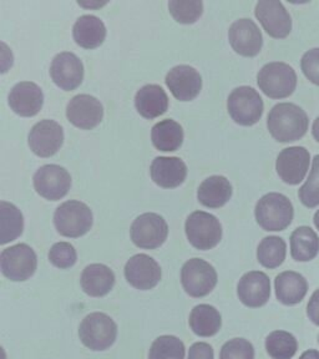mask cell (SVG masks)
I'll return each instance as SVG.
<instances>
[{"label":"cell","instance_id":"cell-1","mask_svg":"<svg viewBox=\"0 0 319 359\" xmlns=\"http://www.w3.org/2000/svg\"><path fill=\"white\" fill-rule=\"evenodd\" d=\"M307 112L292 102H280L272 107L267 118L269 134L278 142L301 140L308 130Z\"/></svg>","mask_w":319,"mask_h":359},{"label":"cell","instance_id":"cell-27","mask_svg":"<svg viewBox=\"0 0 319 359\" xmlns=\"http://www.w3.org/2000/svg\"><path fill=\"white\" fill-rule=\"evenodd\" d=\"M232 197V185L224 176H211L202 182L197 198L203 206L219 208L230 201Z\"/></svg>","mask_w":319,"mask_h":359},{"label":"cell","instance_id":"cell-26","mask_svg":"<svg viewBox=\"0 0 319 359\" xmlns=\"http://www.w3.org/2000/svg\"><path fill=\"white\" fill-rule=\"evenodd\" d=\"M74 40L84 49H95L107 38L105 24L95 15H83L74 24Z\"/></svg>","mask_w":319,"mask_h":359},{"label":"cell","instance_id":"cell-41","mask_svg":"<svg viewBox=\"0 0 319 359\" xmlns=\"http://www.w3.org/2000/svg\"><path fill=\"white\" fill-rule=\"evenodd\" d=\"M307 316L309 320L319 327V288L313 292L307 304Z\"/></svg>","mask_w":319,"mask_h":359},{"label":"cell","instance_id":"cell-8","mask_svg":"<svg viewBox=\"0 0 319 359\" xmlns=\"http://www.w3.org/2000/svg\"><path fill=\"white\" fill-rule=\"evenodd\" d=\"M38 258L33 248L27 243L8 247L0 255V269L8 280H27L35 273Z\"/></svg>","mask_w":319,"mask_h":359},{"label":"cell","instance_id":"cell-29","mask_svg":"<svg viewBox=\"0 0 319 359\" xmlns=\"http://www.w3.org/2000/svg\"><path fill=\"white\" fill-rule=\"evenodd\" d=\"M319 252V237L309 226H299L292 232L291 256L297 262H309Z\"/></svg>","mask_w":319,"mask_h":359},{"label":"cell","instance_id":"cell-30","mask_svg":"<svg viewBox=\"0 0 319 359\" xmlns=\"http://www.w3.org/2000/svg\"><path fill=\"white\" fill-rule=\"evenodd\" d=\"M151 140L160 151H176L184 142V130L175 120L166 118L152 128Z\"/></svg>","mask_w":319,"mask_h":359},{"label":"cell","instance_id":"cell-17","mask_svg":"<svg viewBox=\"0 0 319 359\" xmlns=\"http://www.w3.org/2000/svg\"><path fill=\"white\" fill-rule=\"evenodd\" d=\"M67 120L79 129L96 128L104 116V107L96 97L86 94L74 96L67 107Z\"/></svg>","mask_w":319,"mask_h":359},{"label":"cell","instance_id":"cell-14","mask_svg":"<svg viewBox=\"0 0 319 359\" xmlns=\"http://www.w3.org/2000/svg\"><path fill=\"white\" fill-rule=\"evenodd\" d=\"M161 275L160 264L145 253L135 255L125 266V278L131 286L140 291L155 288L161 280Z\"/></svg>","mask_w":319,"mask_h":359},{"label":"cell","instance_id":"cell-21","mask_svg":"<svg viewBox=\"0 0 319 359\" xmlns=\"http://www.w3.org/2000/svg\"><path fill=\"white\" fill-rule=\"evenodd\" d=\"M44 102L43 91L32 81H22L11 89L9 94V105L11 110L24 116L32 118L41 110Z\"/></svg>","mask_w":319,"mask_h":359},{"label":"cell","instance_id":"cell-4","mask_svg":"<svg viewBox=\"0 0 319 359\" xmlns=\"http://www.w3.org/2000/svg\"><path fill=\"white\" fill-rule=\"evenodd\" d=\"M296 70L286 62L266 64L257 75V84L271 99H286L297 88Z\"/></svg>","mask_w":319,"mask_h":359},{"label":"cell","instance_id":"cell-37","mask_svg":"<svg viewBox=\"0 0 319 359\" xmlns=\"http://www.w3.org/2000/svg\"><path fill=\"white\" fill-rule=\"evenodd\" d=\"M76 259H78L76 250L69 242H57L49 251V261L57 269H70L76 264Z\"/></svg>","mask_w":319,"mask_h":359},{"label":"cell","instance_id":"cell-40","mask_svg":"<svg viewBox=\"0 0 319 359\" xmlns=\"http://www.w3.org/2000/svg\"><path fill=\"white\" fill-rule=\"evenodd\" d=\"M213 348L206 342L194 343L189 351L187 359H213Z\"/></svg>","mask_w":319,"mask_h":359},{"label":"cell","instance_id":"cell-32","mask_svg":"<svg viewBox=\"0 0 319 359\" xmlns=\"http://www.w3.org/2000/svg\"><path fill=\"white\" fill-rule=\"evenodd\" d=\"M287 255V243L282 237L269 236L259 242L257 248V259L264 269H273L285 262Z\"/></svg>","mask_w":319,"mask_h":359},{"label":"cell","instance_id":"cell-5","mask_svg":"<svg viewBox=\"0 0 319 359\" xmlns=\"http://www.w3.org/2000/svg\"><path fill=\"white\" fill-rule=\"evenodd\" d=\"M54 224L60 235L78 238L91 230L93 212L84 202L70 200L56 208Z\"/></svg>","mask_w":319,"mask_h":359},{"label":"cell","instance_id":"cell-39","mask_svg":"<svg viewBox=\"0 0 319 359\" xmlns=\"http://www.w3.org/2000/svg\"><path fill=\"white\" fill-rule=\"evenodd\" d=\"M301 67L304 76L312 84L319 86V48H314L303 54Z\"/></svg>","mask_w":319,"mask_h":359},{"label":"cell","instance_id":"cell-38","mask_svg":"<svg viewBox=\"0 0 319 359\" xmlns=\"http://www.w3.org/2000/svg\"><path fill=\"white\" fill-rule=\"evenodd\" d=\"M219 359H254V348L245 338H233L222 346Z\"/></svg>","mask_w":319,"mask_h":359},{"label":"cell","instance_id":"cell-12","mask_svg":"<svg viewBox=\"0 0 319 359\" xmlns=\"http://www.w3.org/2000/svg\"><path fill=\"white\" fill-rule=\"evenodd\" d=\"M254 14L269 36L283 39L291 34L292 18L280 0L258 1Z\"/></svg>","mask_w":319,"mask_h":359},{"label":"cell","instance_id":"cell-22","mask_svg":"<svg viewBox=\"0 0 319 359\" xmlns=\"http://www.w3.org/2000/svg\"><path fill=\"white\" fill-rule=\"evenodd\" d=\"M150 174L154 182L163 189H175L187 176V166L179 157H156L151 163Z\"/></svg>","mask_w":319,"mask_h":359},{"label":"cell","instance_id":"cell-45","mask_svg":"<svg viewBox=\"0 0 319 359\" xmlns=\"http://www.w3.org/2000/svg\"><path fill=\"white\" fill-rule=\"evenodd\" d=\"M318 343H319V334H318Z\"/></svg>","mask_w":319,"mask_h":359},{"label":"cell","instance_id":"cell-28","mask_svg":"<svg viewBox=\"0 0 319 359\" xmlns=\"http://www.w3.org/2000/svg\"><path fill=\"white\" fill-rule=\"evenodd\" d=\"M189 325L198 337L216 336L222 327V317L217 309L210 304H198L191 311Z\"/></svg>","mask_w":319,"mask_h":359},{"label":"cell","instance_id":"cell-11","mask_svg":"<svg viewBox=\"0 0 319 359\" xmlns=\"http://www.w3.org/2000/svg\"><path fill=\"white\" fill-rule=\"evenodd\" d=\"M72 186L67 170L59 165H45L34 175V187L40 196L57 201L67 195Z\"/></svg>","mask_w":319,"mask_h":359},{"label":"cell","instance_id":"cell-34","mask_svg":"<svg viewBox=\"0 0 319 359\" xmlns=\"http://www.w3.org/2000/svg\"><path fill=\"white\" fill-rule=\"evenodd\" d=\"M185 344L175 336H160L152 342L149 359H185Z\"/></svg>","mask_w":319,"mask_h":359},{"label":"cell","instance_id":"cell-35","mask_svg":"<svg viewBox=\"0 0 319 359\" xmlns=\"http://www.w3.org/2000/svg\"><path fill=\"white\" fill-rule=\"evenodd\" d=\"M168 9L175 20L181 24H192L201 17L203 4L200 0H172Z\"/></svg>","mask_w":319,"mask_h":359},{"label":"cell","instance_id":"cell-44","mask_svg":"<svg viewBox=\"0 0 319 359\" xmlns=\"http://www.w3.org/2000/svg\"><path fill=\"white\" fill-rule=\"evenodd\" d=\"M313 222L314 226L317 227V230H319V210L317 212L314 213Z\"/></svg>","mask_w":319,"mask_h":359},{"label":"cell","instance_id":"cell-43","mask_svg":"<svg viewBox=\"0 0 319 359\" xmlns=\"http://www.w3.org/2000/svg\"><path fill=\"white\" fill-rule=\"evenodd\" d=\"M312 135L317 142H319V116L314 120L313 126H312Z\"/></svg>","mask_w":319,"mask_h":359},{"label":"cell","instance_id":"cell-16","mask_svg":"<svg viewBox=\"0 0 319 359\" xmlns=\"http://www.w3.org/2000/svg\"><path fill=\"white\" fill-rule=\"evenodd\" d=\"M64 142V131L53 120L35 123L29 134L30 150L40 157H50L60 150Z\"/></svg>","mask_w":319,"mask_h":359},{"label":"cell","instance_id":"cell-25","mask_svg":"<svg viewBox=\"0 0 319 359\" xmlns=\"http://www.w3.org/2000/svg\"><path fill=\"white\" fill-rule=\"evenodd\" d=\"M135 107L142 118H158L168 110V94L160 85H145L136 93Z\"/></svg>","mask_w":319,"mask_h":359},{"label":"cell","instance_id":"cell-20","mask_svg":"<svg viewBox=\"0 0 319 359\" xmlns=\"http://www.w3.org/2000/svg\"><path fill=\"white\" fill-rule=\"evenodd\" d=\"M165 81L172 95L179 101L194 100L201 91V75L190 65L172 67Z\"/></svg>","mask_w":319,"mask_h":359},{"label":"cell","instance_id":"cell-3","mask_svg":"<svg viewBox=\"0 0 319 359\" xmlns=\"http://www.w3.org/2000/svg\"><path fill=\"white\" fill-rule=\"evenodd\" d=\"M79 337L85 347L91 351H107L116 341L118 325L107 313L94 312L81 320Z\"/></svg>","mask_w":319,"mask_h":359},{"label":"cell","instance_id":"cell-42","mask_svg":"<svg viewBox=\"0 0 319 359\" xmlns=\"http://www.w3.org/2000/svg\"><path fill=\"white\" fill-rule=\"evenodd\" d=\"M299 359H319V351L317 349H308L299 357Z\"/></svg>","mask_w":319,"mask_h":359},{"label":"cell","instance_id":"cell-31","mask_svg":"<svg viewBox=\"0 0 319 359\" xmlns=\"http://www.w3.org/2000/svg\"><path fill=\"white\" fill-rule=\"evenodd\" d=\"M22 229L24 219L20 210L11 202L0 201V245L17 240Z\"/></svg>","mask_w":319,"mask_h":359},{"label":"cell","instance_id":"cell-13","mask_svg":"<svg viewBox=\"0 0 319 359\" xmlns=\"http://www.w3.org/2000/svg\"><path fill=\"white\" fill-rule=\"evenodd\" d=\"M311 154L303 146H292L280 152L276 170L280 179L288 185L301 184L308 172Z\"/></svg>","mask_w":319,"mask_h":359},{"label":"cell","instance_id":"cell-9","mask_svg":"<svg viewBox=\"0 0 319 359\" xmlns=\"http://www.w3.org/2000/svg\"><path fill=\"white\" fill-rule=\"evenodd\" d=\"M217 280L215 267L201 258H192L181 269V283L191 297H206L215 290Z\"/></svg>","mask_w":319,"mask_h":359},{"label":"cell","instance_id":"cell-7","mask_svg":"<svg viewBox=\"0 0 319 359\" xmlns=\"http://www.w3.org/2000/svg\"><path fill=\"white\" fill-rule=\"evenodd\" d=\"M227 109L235 123L242 126H252L262 118L264 100L257 90L251 86H240L229 96Z\"/></svg>","mask_w":319,"mask_h":359},{"label":"cell","instance_id":"cell-6","mask_svg":"<svg viewBox=\"0 0 319 359\" xmlns=\"http://www.w3.org/2000/svg\"><path fill=\"white\" fill-rule=\"evenodd\" d=\"M186 236L192 246L208 251L217 246L222 238V226L217 217L205 211H195L186 219Z\"/></svg>","mask_w":319,"mask_h":359},{"label":"cell","instance_id":"cell-23","mask_svg":"<svg viewBox=\"0 0 319 359\" xmlns=\"http://www.w3.org/2000/svg\"><path fill=\"white\" fill-rule=\"evenodd\" d=\"M276 297L285 306L302 302L308 292V282L294 271L280 272L275 280Z\"/></svg>","mask_w":319,"mask_h":359},{"label":"cell","instance_id":"cell-19","mask_svg":"<svg viewBox=\"0 0 319 359\" xmlns=\"http://www.w3.org/2000/svg\"><path fill=\"white\" fill-rule=\"evenodd\" d=\"M50 75L59 88L65 91H73L83 83L84 65L73 53H60L51 62Z\"/></svg>","mask_w":319,"mask_h":359},{"label":"cell","instance_id":"cell-2","mask_svg":"<svg viewBox=\"0 0 319 359\" xmlns=\"http://www.w3.org/2000/svg\"><path fill=\"white\" fill-rule=\"evenodd\" d=\"M254 216L257 224L267 232L285 231L294 217V208L288 197L269 192L258 200Z\"/></svg>","mask_w":319,"mask_h":359},{"label":"cell","instance_id":"cell-18","mask_svg":"<svg viewBox=\"0 0 319 359\" xmlns=\"http://www.w3.org/2000/svg\"><path fill=\"white\" fill-rule=\"evenodd\" d=\"M237 294L246 307H264L271 297V280L269 276L261 271L247 272L242 276L237 285Z\"/></svg>","mask_w":319,"mask_h":359},{"label":"cell","instance_id":"cell-33","mask_svg":"<svg viewBox=\"0 0 319 359\" xmlns=\"http://www.w3.org/2000/svg\"><path fill=\"white\" fill-rule=\"evenodd\" d=\"M266 352L272 359H292L298 351L296 337L287 331H273L266 338Z\"/></svg>","mask_w":319,"mask_h":359},{"label":"cell","instance_id":"cell-24","mask_svg":"<svg viewBox=\"0 0 319 359\" xmlns=\"http://www.w3.org/2000/svg\"><path fill=\"white\" fill-rule=\"evenodd\" d=\"M80 283L90 297H104L115 286V275L105 264H89L81 273Z\"/></svg>","mask_w":319,"mask_h":359},{"label":"cell","instance_id":"cell-10","mask_svg":"<svg viewBox=\"0 0 319 359\" xmlns=\"http://www.w3.org/2000/svg\"><path fill=\"white\" fill-rule=\"evenodd\" d=\"M135 245L145 250H155L168 240V222L157 213L147 212L135 219L130 229Z\"/></svg>","mask_w":319,"mask_h":359},{"label":"cell","instance_id":"cell-36","mask_svg":"<svg viewBox=\"0 0 319 359\" xmlns=\"http://www.w3.org/2000/svg\"><path fill=\"white\" fill-rule=\"evenodd\" d=\"M298 197L306 208H314L319 206V155L313 157L308 179L298 190Z\"/></svg>","mask_w":319,"mask_h":359},{"label":"cell","instance_id":"cell-15","mask_svg":"<svg viewBox=\"0 0 319 359\" xmlns=\"http://www.w3.org/2000/svg\"><path fill=\"white\" fill-rule=\"evenodd\" d=\"M229 40L232 49L242 56L253 57L262 50L264 38L257 24L251 19H238L230 27Z\"/></svg>","mask_w":319,"mask_h":359}]
</instances>
